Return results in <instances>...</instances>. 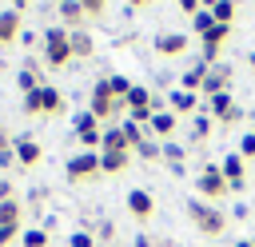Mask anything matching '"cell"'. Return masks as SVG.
Listing matches in <instances>:
<instances>
[{
    "instance_id": "1",
    "label": "cell",
    "mask_w": 255,
    "mask_h": 247,
    "mask_svg": "<svg viewBox=\"0 0 255 247\" xmlns=\"http://www.w3.org/2000/svg\"><path fill=\"white\" fill-rule=\"evenodd\" d=\"M187 219L195 223V231L199 235H207V239H215V235H223L227 231V215L215 207V203H207V199H187Z\"/></svg>"
},
{
    "instance_id": "2",
    "label": "cell",
    "mask_w": 255,
    "mask_h": 247,
    "mask_svg": "<svg viewBox=\"0 0 255 247\" xmlns=\"http://www.w3.org/2000/svg\"><path fill=\"white\" fill-rule=\"evenodd\" d=\"M40 44H44V64L48 68H68L76 60L72 56V44H68V28H44Z\"/></svg>"
},
{
    "instance_id": "3",
    "label": "cell",
    "mask_w": 255,
    "mask_h": 247,
    "mask_svg": "<svg viewBox=\"0 0 255 247\" xmlns=\"http://www.w3.org/2000/svg\"><path fill=\"white\" fill-rule=\"evenodd\" d=\"M88 112H92L100 124H116V116H120V112H128V104H116V100H112V92H108V80L100 76V80H96V88H92V104H88Z\"/></svg>"
},
{
    "instance_id": "4",
    "label": "cell",
    "mask_w": 255,
    "mask_h": 247,
    "mask_svg": "<svg viewBox=\"0 0 255 247\" xmlns=\"http://www.w3.org/2000/svg\"><path fill=\"white\" fill-rule=\"evenodd\" d=\"M195 187H199V199H207V203H215V199H223V195L231 191L227 179H223V171H219V163H207V167L199 171Z\"/></svg>"
},
{
    "instance_id": "5",
    "label": "cell",
    "mask_w": 255,
    "mask_h": 247,
    "mask_svg": "<svg viewBox=\"0 0 255 247\" xmlns=\"http://www.w3.org/2000/svg\"><path fill=\"white\" fill-rule=\"evenodd\" d=\"M64 175H68L72 183L96 179V175H100V151H80V155H72V159L64 163Z\"/></svg>"
},
{
    "instance_id": "6",
    "label": "cell",
    "mask_w": 255,
    "mask_h": 247,
    "mask_svg": "<svg viewBox=\"0 0 255 247\" xmlns=\"http://www.w3.org/2000/svg\"><path fill=\"white\" fill-rule=\"evenodd\" d=\"M175 127H179V116H175L171 108H159V112L151 116V124H147V135H151V139H159V143H171Z\"/></svg>"
},
{
    "instance_id": "7",
    "label": "cell",
    "mask_w": 255,
    "mask_h": 247,
    "mask_svg": "<svg viewBox=\"0 0 255 247\" xmlns=\"http://www.w3.org/2000/svg\"><path fill=\"white\" fill-rule=\"evenodd\" d=\"M124 203H128L131 219H139V223H147V219L155 215V199H151V191H143V187H131Z\"/></svg>"
},
{
    "instance_id": "8",
    "label": "cell",
    "mask_w": 255,
    "mask_h": 247,
    "mask_svg": "<svg viewBox=\"0 0 255 247\" xmlns=\"http://www.w3.org/2000/svg\"><path fill=\"white\" fill-rule=\"evenodd\" d=\"M219 171H223V179H227L231 191H243V187H247V159H243V155H227V159L219 163Z\"/></svg>"
},
{
    "instance_id": "9",
    "label": "cell",
    "mask_w": 255,
    "mask_h": 247,
    "mask_svg": "<svg viewBox=\"0 0 255 247\" xmlns=\"http://www.w3.org/2000/svg\"><path fill=\"white\" fill-rule=\"evenodd\" d=\"M203 92H207V100L219 96V92H231V68L227 64H211L207 76H203Z\"/></svg>"
},
{
    "instance_id": "10",
    "label": "cell",
    "mask_w": 255,
    "mask_h": 247,
    "mask_svg": "<svg viewBox=\"0 0 255 247\" xmlns=\"http://www.w3.org/2000/svg\"><path fill=\"white\" fill-rule=\"evenodd\" d=\"M56 12H60V28H68V32L88 24V12H84L80 0H64V4H56Z\"/></svg>"
},
{
    "instance_id": "11",
    "label": "cell",
    "mask_w": 255,
    "mask_h": 247,
    "mask_svg": "<svg viewBox=\"0 0 255 247\" xmlns=\"http://www.w3.org/2000/svg\"><path fill=\"white\" fill-rule=\"evenodd\" d=\"M120 151H131L128 139H124V127L120 124H108L104 135H100V155H120Z\"/></svg>"
},
{
    "instance_id": "12",
    "label": "cell",
    "mask_w": 255,
    "mask_h": 247,
    "mask_svg": "<svg viewBox=\"0 0 255 247\" xmlns=\"http://www.w3.org/2000/svg\"><path fill=\"white\" fill-rule=\"evenodd\" d=\"M12 151H16V163H20V167H36L40 155H44V147H40L36 139H28V135L12 139Z\"/></svg>"
},
{
    "instance_id": "13",
    "label": "cell",
    "mask_w": 255,
    "mask_h": 247,
    "mask_svg": "<svg viewBox=\"0 0 255 247\" xmlns=\"http://www.w3.org/2000/svg\"><path fill=\"white\" fill-rule=\"evenodd\" d=\"M16 36H24V16L16 8L0 12V44H16Z\"/></svg>"
},
{
    "instance_id": "14",
    "label": "cell",
    "mask_w": 255,
    "mask_h": 247,
    "mask_svg": "<svg viewBox=\"0 0 255 247\" xmlns=\"http://www.w3.org/2000/svg\"><path fill=\"white\" fill-rule=\"evenodd\" d=\"M68 44H72V56H76V60H92V56H96V40H92L88 28L68 32Z\"/></svg>"
},
{
    "instance_id": "15",
    "label": "cell",
    "mask_w": 255,
    "mask_h": 247,
    "mask_svg": "<svg viewBox=\"0 0 255 247\" xmlns=\"http://www.w3.org/2000/svg\"><path fill=\"white\" fill-rule=\"evenodd\" d=\"M155 52L159 56H183L187 52V36L183 32H159L155 36Z\"/></svg>"
},
{
    "instance_id": "16",
    "label": "cell",
    "mask_w": 255,
    "mask_h": 247,
    "mask_svg": "<svg viewBox=\"0 0 255 247\" xmlns=\"http://www.w3.org/2000/svg\"><path fill=\"white\" fill-rule=\"evenodd\" d=\"M167 108H171L175 116H191V112L199 108V96H195V92H183V88H175V92L167 96Z\"/></svg>"
},
{
    "instance_id": "17",
    "label": "cell",
    "mask_w": 255,
    "mask_h": 247,
    "mask_svg": "<svg viewBox=\"0 0 255 247\" xmlns=\"http://www.w3.org/2000/svg\"><path fill=\"white\" fill-rule=\"evenodd\" d=\"M40 100H44V104H40V116H64V108H68L64 96H60V88H48V84H44Z\"/></svg>"
},
{
    "instance_id": "18",
    "label": "cell",
    "mask_w": 255,
    "mask_h": 247,
    "mask_svg": "<svg viewBox=\"0 0 255 247\" xmlns=\"http://www.w3.org/2000/svg\"><path fill=\"white\" fill-rule=\"evenodd\" d=\"M203 76H207V64L199 60L195 68H187V72L179 76V88H183V92H195V96H199V92H203Z\"/></svg>"
},
{
    "instance_id": "19",
    "label": "cell",
    "mask_w": 255,
    "mask_h": 247,
    "mask_svg": "<svg viewBox=\"0 0 255 247\" xmlns=\"http://www.w3.org/2000/svg\"><path fill=\"white\" fill-rule=\"evenodd\" d=\"M20 219H24V203L12 195V199H4L0 203V227H20Z\"/></svg>"
},
{
    "instance_id": "20",
    "label": "cell",
    "mask_w": 255,
    "mask_h": 247,
    "mask_svg": "<svg viewBox=\"0 0 255 247\" xmlns=\"http://www.w3.org/2000/svg\"><path fill=\"white\" fill-rule=\"evenodd\" d=\"M16 88H20L24 96H28V92H40V88H44V84H40V72H36L32 64L20 68V72H16Z\"/></svg>"
},
{
    "instance_id": "21",
    "label": "cell",
    "mask_w": 255,
    "mask_h": 247,
    "mask_svg": "<svg viewBox=\"0 0 255 247\" xmlns=\"http://www.w3.org/2000/svg\"><path fill=\"white\" fill-rule=\"evenodd\" d=\"M211 120H215V124H223V127H235V124H243V120H247V112H243V108L231 100V104H227L223 112H215Z\"/></svg>"
},
{
    "instance_id": "22",
    "label": "cell",
    "mask_w": 255,
    "mask_h": 247,
    "mask_svg": "<svg viewBox=\"0 0 255 247\" xmlns=\"http://www.w3.org/2000/svg\"><path fill=\"white\" fill-rule=\"evenodd\" d=\"M128 163H131V151H120V155H100V171H104V175H120Z\"/></svg>"
},
{
    "instance_id": "23",
    "label": "cell",
    "mask_w": 255,
    "mask_h": 247,
    "mask_svg": "<svg viewBox=\"0 0 255 247\" xmlns=\"http://www.w3.org/2000/svg\"><path fill=\"white\" fill-rule=\"evenodd\" d=\"M211 127H215V120H211L207 112H199V116L191 120V143H203V139L211 135Z\"/></svg>"
},
{
    "instance_id": "24",
    "label": "cell",
    "mask_w": 255,
    "mask_h": 247,
    "mask_svg": "<svg viewBox=\"0 0 255 247\" xmlns=\"http://www.w3.org/2000/svg\"><path fill=\"white\" fill-rule=\"evenodd\" d=\"M104 80H108L112 100H116V104H124V100H128V92H131V80H128V76H104Z\"/></svg>"
},
{
    "instance_id": "25",
    "label": "cell",
    "mask_w": 255,
    "mask_h": 247,
    "mask_svg": "<svg viewBox=\"0 0 255 247\" xmlns=\"http://www.w3.org/2000/svg\"><path fill=\"white\" fill-rule=\"evenodd\" d=\"M120 127H124V139H128V147H131V155H135V147L147 139V127H139V124H131V120H124Z\"/></svg>"
},
{
    "instance_id": "26",
    "label": "cell",
    "mask_w": 255,
    "mask_h": 247,
    "mask_svg": "<svg viewBox=\"0 0 255 247\" xmlns=\"http://www.w3.org/2000/svg\"><path fill=\"white\" fill-rule=\"evenodd\" d=\"M124 104H128V112H131V108H151V92H147L143 84H131V92H128Z\"/></svg>"
},
{
    "instance_id": "27",
    "label": "cell",
    "mask_w": 255,
    "mask_h": 247,
    "mask_svg": "<svg viewBox=\"0 0 255 247\" xmlns=\"http://www.w3.org/2000/svg\"><path fill=\"white\" fill-rule=\"evenodd\" d=\"M135 155H139V159H147V163H155V159H163V143L147 135V139H143V143L135 147Z\"/></svg>"
},
{
    "instance_id": "28",
    "label": "cell",
    "mask_w": 255,
    "mask_h": 247,
    "mask_svg": "<svg viewBox=\"0 0 255 247\" xmlns=\"http://www.w3.org/2000/svg\"><path fill=\"white\" fill-rule=\"evenodd\" d=\"M20 247H48V231H44V227H28V231H20Z\"/></svg>"
},
{
    "instance_id": "29",
    "label": "cell",
    "mask_w": 255,
    "mask_h": 247,
    "mask_svg": "<svg viewBox=\"0 0 255 247\" xmlns=\"http://www.w3.org/2000/svg\"><path fill=\"white\" fill-rule=\"evenodd\" d=\"M211 16H215V24H227V28H231V20H235V0H219V4L211 8Z\"/></svg>"
},
{
    "instance_id": "30",
    "label": "cell",
    "mask_w": 255,
    "mask_h": 247,
    "mask_svg": "<svg viewBox=\"0 0 255 247\" xmlns=\"http://www.w3.org/2000/svg\"><path fill=\"white\" fill-rule=\"evenodd\" d=\"M191 28H195V32H199V36H207V32H211V28H215V16H211V12H207V8H199V12H195V16H191Z\"/></svg>"
},
{
    "instance_id": "31",
    "label": "cell",
    "mask_w": 255,
    "mask_h": 247,
    "mask_svg": "<svg viewBox=\"0 0 255 247\" xmlns=\"http://www.w3.org/2000/svg\"><path fill=\"white\" fill-rule=\"evenodd\" d=\"M227 36H231V28H227V24H215V28H211V32L203 36V44H211V48H219V44H223Z\"/></svg>"
},
{
    "instance_id": "32",
    "label": "cell",
    "mask_w": 255,
    "mask_h": 247,
    "mask_svg": "<svg viewBox=\"0 0 255 247\" xmlns=\"http://www.w3.org/2000/svg\"><path fill=\"white\" fill-rule=\"evenodd\" d=\"M163 159L179 171V163H183V147H179V143H163Z\"/></svg>"
},
{
    "instance_id": "33",
    "label": "cell",
    "mask_w": 255,
    "mask_h": 247,
    "mask_svg": "<svg viewBox=\"0 0 255 247\" xmlns=\"http://www.w3.org/2000/svg\"><path fill=\"white\" fill-rule=\"evenodd\" d=\"M40 92H44V88H40ZM40 92H28V96H24V116H40V104H44Z\"/></svg>"
},
{
    "instance_id": "34",
    "label": "cell",
    "mask_w": 255,
    "mask_h": 247,
    "mask_svg": "<svg viewBox=\"0 0 255 247\" xmlns=\"http://www.w3.org/2000/svg\"><path fill=\"white\" fill-rule=\"evenodd\" d=\"M239 155H243V159H255V135H251V131L239 135Z\"/></svg>"
},
{
    "instance_id": "35",
    "label": "cell",
    "mask_w": 255,
    "mask_h": 247,
    "mask_svg": "<svg viewBox=\"0 0 255 247\" xmlns=\"http://www.w3.org/2000/svg\"><path fill=\"white\" fill-rule=\"evenodd\" d=\"M68 247H96V239H92L88 231H76V235L68 239Z\"/></svg>"
},
{
    "instance_id": "36",
    "label": "cell",
    "mask_w": 255,
    "mask_h": 247,
    "mask_svg": "<svg viewBox=\"0 0 255 247\" xmlns=\"http://www.w3.org/2000/svg\"><path fill=\"white\" fill-rule=\"evenodd\" d=\"M20 239V227H0V247H12Z\"/></svg>"
},
{
    "instance_id": "37",
    "label": "cell",
    "mask_w": 255,
    "mask_h": 247,
    "mask_svg": "<svg viewBox=\"0 0 255 247\" xmlns=\"http://www.w3.org/2000/svg\"><path fill=\"white\" fill-rule=\"evenodd\" d=\"M80 4H84L88 16H104V8H108V0H80Z\"/></svg>"
},
{
    "instance_id": "38",
    "label": "cell",
    "mask_w": 255,
    "mask_h": 247,
    "mask_svg": "<svg viewBox=\"0 0 255 247\" xmlns=\"http://www.w3.org/2000/svg\"><path fill=\"white\" fill-rule=\"evenodd\" d=\"M175 4H179V12H187V16H195V12H199V8H203V4H199V0H175Z\"/></svg>"
},
{
    "instance_id": "39",
    "label": "cell",
    "mask_w": 255,
    "mask_h": 247,
    "mask_svg": "<svg viewBox=\"0 0 255 247\" xmlns=\"http://www.w3.org/2000/svg\"><path fill=\"white\" fill-rule=\"evenodd\" d=\"M96 235H100V239H116V227H112V223H100Z\"/></svg>"
},
{
    "instance_id": "40",
    "label": "cell",
    "mask_w": 255,
    "mask_h": 247,
    "mask_svg": "<svg viewBox=\"0 0 255 247\" xmlns=\"http://www.w3.org/2000/svg\"><path fill=\"white\" fill-rule=\"evenodd\" d=\"M12 195H16V187H12L8 179H0V203H4V199H12Z\"/></svg>"
},
{
    "instance_id": "41",
    "label": "cell",
    "mask_w": 255,
    "mask_h": 247,
    "mask_svg": "<svg viewBox=\"0 0 255 247\" xmlns=\"http://www.w3.org/2000/svg\"><path fill=\"white\" fill-rule=\"evenodd\" d=\"M12 163H16V151H12V147H8V151H0V167H12Z\"/></svg>"
},
{
    "instance_id": "42",
    "label": "cell",
    "mask_w": 255,
    "mask_h": 247,
    "mask_svg": "<svg viewBox=\"0 0 255 247\" xmlns=\"http://www.w3.org/2000/svg\"><path fill=\"white\" fill-rule=\"evenodd\" d=\"M135 247H155V239H151V235H143V231H139V235H135Z\"/></svg>"
},
{
    "instance_id": "43",
    "label": "cell",
    "mask_w": 255,
    "mask_h": 247,
    "mask_svg": "<svg viewBox=\"0 0 255 247\" xmlns=\"http://www.w3.org/2000/svg\"><path fill=\"white\" fill-rule=\"evenodd\" d=\"M8 147H12V135H8L4 127H0V151H8Z\"/></svg>"
},
{
    "instance_id": "44",
    "label": "cell",
    "mask_w": 255,
    "mask_h": 247,
    "mask_svg": "<svg viewBox=\"0 0 255 247\" xmlns=\"http://www.w3.org/2000/svg\"><path fill=\"white\" fill-rule=\"evenodd\" d=\"M28 4H32V0H12V8H16L20 16H24V8H28Z\"/></svg>"
},
{
    "instance_id": "45",
    "label": "cell",
    "mask_w": 255,
    "mask_h": 247,
    "mask_svg": "<svg viewBox=\"0 0 255 247\" xmlns=\"http://www.w3.org/2000/svg\"><path fill=\"white\" fill-rule=\"evenodd\" d=\"M199 4H203V8H207V12H211V8H215V4H219V0H199Z\"/></svg>"
},
{
    "instance_id": "46",
    "label": "cell",
    "mask_w": 255,
    "mask_h": 247,
    "mask_svg": "<svg viewBox=\"0 0 255 247\" xmlns=\"http://www.w3.org/2000/svg\"><path fill=\"white\" fill-rule=\"evenodd\" d=\"M128 4H131V8H143V4H151V0H128Z\"/></svg>"
},
{
    "instance_id": "47",
    "label": "cell",
    "mask_w": 255,
    "mask_h": 247,
    "mask_svg": "<svg viewBox=\"0 0 255 247\" xmlns=\"http://www.w3.org/2000/svg\"><path fill=\"white\" fill-rule=\"evenodd\" d=\"M155 247H171V239H155Z\"/></svg>"
},
{
    "instance_id": "48",
    "label": "cell",
    "mask_w": 255,
    "mask_h": 247,
    "mask_svg": "<svg viewBox=\"0 0 255 247\" xmlns=\"http://www.w3.org/2000/svg\"><path fill=\"white\" fill-rule=\"evenodd\" d=\"M247 120H251V135H255V112H251V116H247Z\"/></svg>"
},
{
    "instance_id": "49",
    "label": "cell",
    "mask_w": 255,
    "mask_h": 247,
    "mask_svg": "<svg viewBox=\"0 0 255 247\" xmlns=\"http://www.w3.org/2000/svg\"><path fill=\"white\" fill-rule=\"evenodd\" d=\"M235 247H251V239H239V243H235Z\"/></svg>"
},
{
    "instance_id": "50",
    "label": "cell",
    "mask_w": 255,
    "mask_h": 247,
    "mask_svg": "<svg viewBox=\"0 0 255 247\" xmlns=\"http://www.w3.org/2000/svg\"><path fill=\"white\" fill-rule=\"evenodd\" d=\"M247 64H251V68H255V52H251V56H247Z\"/></svg>"
},
{
    "instance_id": "51",
    "label": "cell",
    "mask_w": 255,
    "mask_h": 247,
    "mask_svg": "<svg viewBox=\"0 0 255 247\" xmlns=\"http://www.w3.org/2000/svg\"><path fill=\"white\" fill-rule=\"evenodd\" d=\"M251 247H255V235H251Z\"/></svg>"
},
{
    "instance_id": "52",
    "label": "cell",
    "mask_w": 255,
    "mask_h": 247,
    "mask_svg": "<svg viewBox=\"0 0 255 247\" xmlns=\"http://www.w3.org/2000/svg\"><path fill=\"white\" fill-rule=\"evenodd\" d=\"M56 4H64V0H56Z\"/></svg>"
}]
</instances>
